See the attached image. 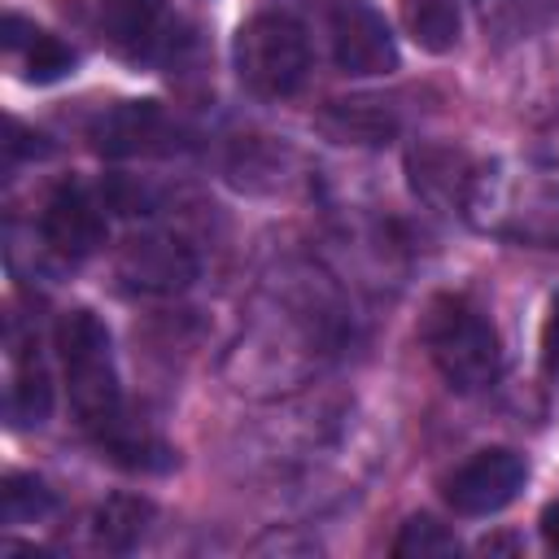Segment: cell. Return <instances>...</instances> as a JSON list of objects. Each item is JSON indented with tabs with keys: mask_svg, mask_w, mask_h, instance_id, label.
<instances>
[{
	"mask_svg": "<svg viewBox=\"0 0 559 559\" xmlns=\"http://www.w3.org/2000/svg\"><path fill=\"white\" fill-rule=\"evenodd\" d=\"M336 306L323 284H284L253 328L236 341L227 376L240 393H284L310 380L336 345Z\"/></svg>",
	"mask_w": 559,
	"mask_h": 559,
	"instance_id": "cell-1",
	"label": "cell"
},
{
	"mask_svg": "<svg viewBox=\"0 0 559 559\" xmlns=\"http://www.w3.org/2000/svg\"><path fill=\"white\" fill-rule=\"evenodd\" d=\"M463 218L511 245L559 249V157L524 153L472 166Z\"/></svg>",
	"mask_w": 559,
	"mask_h": 559,
	"instance_id": "cell-2",
	"label": "cell"
},
{
	"mask_svg": "<svg viewBox=\"0 0 559 559\" xmlns=\"http://www.w3.org/2000/svg\"><path fill=\"white\" fill-rule=\"evenodd\" d=\"M419 336L428 345L432 367L441 371V380L454 393H480L485 384L498 380L502 341L476 301H467L459 293L437 297L419 323Z\"/></svg>",
	"mask_w": 559,
	"mask_h": 559,
	"instance_id": "cell-3",
	"label": "cell"
},
{
	"mask_svg": "<svg viewBox=\"0 0 559 559\" xmlns=\"http://www.w3.org/2000/svg\"><path fill=\"white\" fill-rule=\"evenodd\" d=\"M57 354L66 367L70 406L83 428L100 432L122 415L118 406V371H114V345L109 328L92 310H66L57 319Z\"/></svg>",
	"mask_w": 559,
	"mask_h": 559,
	"instance_id": "cell-4",
	"label": "cell"
},
{
	"mask_svg": "<svg viewBox=\"0 0 559 559\" xmlns=\"http://www.w3.org/2000/svg\"><path fill=\"white\" fill-rule=\"evenodd\" d=\"M310 39L288 9H262L236 31V74L249 92L280 100L306 83Z\"/></svg>",
	"mask_w": 559,
	"mask_h": 559,
	"instance_id": "cell-5",
	"label": "cell"
},
{
	"mask_svg": "<svg viewBox=\"0 0 559 559\" xmlns=\"http://www.w3.org/2000/svg\"><path fill=\"white\" fill-rule=\"evenodd\" d=\"M524 480H528L524 454H515L507 445H493V450H476L472 459H463L445 476L441 493H445L450 511H459V515H493L507 502H515Z\"/></svg>",
	"mask_w": 559,
	"mask_h": 559,
	"instance_id": "cell-6",
	"label": "cell"
},
{
	"mask_svg": "<svg viewBox=\"0 0 559 559\" xmlns=\"http://www.w3.org/2000/svg\"><path fill=\"white\" fill-rule=\"evenodd\" d=\"M332 61L345 74H389L397 70V44L384 17L367 0H332L328 9Z\"/></svg>",
	"mask_w": 559,
	"mask_h": 559,
	"instance_id": "cell-7",
	"label": "cell"
},
{
	"mask_svg": "<svg viewBox=\"0 0 559 559\" xmlns=\"http://www.w3.org/2000/svg\"><path fill=\"white\" fill-rule=\"evenodd\" d=\"M39 231H44V245H48L57 258H66V262H79V258L96 253V249L105 245V236H109L100 205H96L92 192L79 188V183H61V188L44 201Z\"/></svg>",
	"mask_w": 559,
	"mask_h": 559,
	"instance_id": "cell-8",
	"label": "cell"
},
{
	"mask_svg": "<svg viewBox=\"0 0 559 559\" xmlns=\"http://www.w3.org/2000/svg\"><path fill=\"white\" fill-rule=\"evenodd\" d=\"M118 275L127 288L148 293V297H170L192 284L197 258L183 240L175 236H131L118 253Z\"/></svg>",
	"mask_w": 559,
	"mask_h": 559,
	"instance_id": "cell-9",
	"label": "cell"
},
{
	"mask_svg": "<svg viewBox=\"0 0 559 559\" xmlns=\"http://www.w3.org/2000/svg\"><path fill=\"white\" fill-rule=\"evenodd\" d=\"M170 135V122L166 114L153 105V100H127V105H114L109 114L96 118L92 127V144L109 157H127V153H153L162 148V140Z\"/></svg>",
	"mask_w": 559,
	"mask_h": 559,
	"instance_id": "cell-10",
	"label": "cell"
},
{
	"mask_svg": "<svg viewBox=\"0 0 559 559\" xmlns=\"http://www.w3.org/2000/svg\"><path fill=\"white\" fill-rule=\"evenodd\" d=\"M472 9L493 48L524 44L559 17V0H472Z\"/></svg>",
	"mask_w": 559,
	"mask_h": 559,
	"instance_id": "cell-11",
	"label": "cell"
},
{
	"mask_svg": "<svg viewBox=\"0 0 559 559\" xmlns=\"http://www.w3.org/2000/svg\"><path fill=\"white\" fill-rule=\"evenodd\" d=\"M4 48H9V57H17V66L31 83H57L74 70V52L57 35L22 22L17 13L4 17Z\"/></svg>",
	"mask_w": 559,
	"mask_h": 559,
	"instance_id": "cell-12",
	"label": "cell"
},
{
	"mask_svg": "<svg viewBox=\"0 0 559 559\" xmlns=\"http://www.w3.org/2000/svg\"><path fill=\"white\" fill-rule=\"evenodd\" d=\"M166 17V0H96V22L118 52H148Z\"/></svg>",
	"mask_w": 559,
	"mask_h": 559,
	"instance_id": "cell-13",
	"label": "cell"
},
{
	"mask_svg": "<svg viewBox=\"0 0 559 559\" xmlns=\"http://www.w3.org/2000/svg\"><path fill=\"white\" fill-rule=\"evenodd\" d=\"M411 179H415V192H419L428 205H459V210H463V192H467V179H472V162H467L459 148L428 144V148H415V153H411Z\"/></svg>",
	"mask_w": 559,
	"mask_h": 559,
	"instance_id": "cell-14",
	"label": "cell"
},
{
	"mask_svg": "<svg viewBox=\"0 0 559 559\" xmlns=\"http://www.w3.org/2000/svg\"><path fill=\"white\" fill-rule=\"evenodd\" d=\"M48 411H52L48 367L39 358V345H22L13 358V380H9V419L17 428H35L48 419Z\"/></svg>",
	"mask_w": 559,
	"mask_h": 559,
	"instance_id": "cell-15",
	"label": "cell"
},
{
	"mask_svg": "<svg viewBox=\"0 0 559 559\" xmlns=\"http://www.w3.org/2000/svg\"><path fill=\"white\" fill-rule=\"evenodd\" d=\"M96 441H100V450H105L118 467H131V472H166V467H175V450H170L162 437H153V432L127 424L122 415H118L114 424H105V428L96 432Z\"/></svg>",
	"mask_w": 559,
	"mask_h": 559,
	"instance_id": "cell-16",
	"label": "cell"
},
{
	"mask_svg": "<svg viewBox=\"0 0 559 559\" xmlns=\"http://www.w3.org/2000/svg\"><path fill=\"white\" fill-rule=\"evenodd\" d=\"M319 122H323L328 135H336L345 144H384L393 135V114L380 100H367V96H358V100H332Z\"/></svg>",
	"mask_w": 559,
	"mask_h": 559,
	"instance_id": "cell-17",
	"label": "cell"
},
{
	"mask_svg": "<svg viewBox=\"0 0 559 559\" xmlns=\"http://www.w3.org/2000/svg\"><path fill=\"white\" fill-rule=\"evenodd\" d=\"M402 26L424 52H450L459 44L454 0H402Z\"/></svg>",
	"mask_w": 559,
	"mask_h": 559,
	"instance_id": "cell-18",
	"label": "cell"
},
{
	"mask_svg": "<svg viewBox=\"0 0 559 559\" xmlns=\"http://www.w3.org/2000/svg\"><path fill=\"white\" fill-rule=\"evenodd\" d=\"M153 520V507L144 498L118 493L96 511V542L105 550H131L144 537V524Z\"/></svg>",
	"mask_w": 559,
	"mask_h": 559,
	"instance_id": "cell-19",
	"label": "cell"
},
{
	"mask_svg": "<svg viewBox=\"0 0 559 559\" xmlns=\"http://www.w3.org/2000/svg\"><path fill=\"white\" fill-rule=\"evenodd\" d=\"M52 511V493L35 476H9L4 480V520L9 524H35Z\"/></svg>",
	"mask_w": 559,
	"mask_h": 559,
	"instance_id": "cell-20",
	"label": "cell"
},
{
	"mask_svg": "<svg viewBox=\"0 0 559 559\" xmlns=\"http://www.w3.org/2000/svg\"><path fill=\"white\" fill-rule=\"evenodd\" d=\"M459 550V542H454V533L445 528V524H437V520H428V515H415V520H406L402 524V533H397V542H393V555H454Z\"/></svg>",
	"mask_w": 559,
	"mask_h": 559,
	"instance_id": "cell-21",
	"label": "cell"
},
{
	"mask_svg": "<svg viewBox=\"0 0 559 559\" xmlns=\"http://www.w3.org/2000/svg\"><path fill=\"white\" fill-rule=\"evenodd\" d=\"M524 114H528V118H537L542 127H555V131H559V48L546 57L542 79H537V87L528 92Z\"/></svg>",
	"mask_w": 559,
	"mask_h": 559,
	"instance_id": "cell-22",
	"label": "cell"
},
{
	"mask_svg": "<svg viewBox=\"0 0 559 559\" xmlns=\"http://www.w3.org/2000/svg\"><path fill=\"white\" fill-rule=\"evenodd\" d=\"M542 367H546V376L559 380V293L550 297V310L542 323Z\"/></svg>",
	"mask_w": 559,
	"mask_h": 559,
	"instance_id": "cell-23",
	"label": "cell"
},
{
	"mask_svg": "<svg viewBox=\"0 0 559 559\" xmlns=\"http://www.w3.org/2000/svg\"><path fill=\"white\" fill-rule=\"evenodd\" d=\"M542 537H546V546L559 555V498L546 502V511H542Z\"/></svg>",
	"mask_w": 559,
	"mask_h": 559,
	"instance_id": "cell-24",
	"label": "cell"
}]
</instances>
